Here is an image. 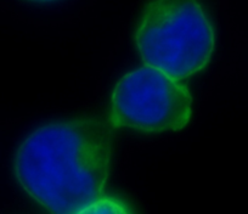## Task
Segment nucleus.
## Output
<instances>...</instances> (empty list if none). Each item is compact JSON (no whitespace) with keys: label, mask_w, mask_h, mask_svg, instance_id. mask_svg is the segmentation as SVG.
Segmentation results:
<instances>
[{"label":"nucleus","mask_w":248,"mask_h":214,"mask_svg":"<svg viewBox=\"0 0 248 214\" xmlns=\"http://www.w3.org/2000/svg\"><path fill=\"white\" fill-rule=\"evenodd\" d=\"M192 117V96L180 79L151 66L133 70L112 89L108 122L141 134L179 132Z\"/></svg>","instance_id":"7ed1b4c3"},{"label":"nucleus","mask_w":248,"mask_h":214,"mask_svg":"<svg viewBox=\"0 0 248 214\" xmlns=\"http://www.w3.org/2000/svg\"><path fill=\"white\" fill-rule=\"evenodd\" d=\"M112 129L109 122L95 116L39 125L16 150V180L47 211L83 213L104 196L113 156Z\"/></svg>","instance_id":"f257e3e1"},{"label":"nucleus","mask_w":248,"mask_h":214,"mask_svg":"<svg viewBox=\"0 0 248 214\" xmlns=\"http://www.w3.org/2000/svg\"><path fill=\"white\" fill-rule=\"evenodd\" d=\"M27 1H31V3H37V4H46V3H54V1H57V0H27Z\"/></svg>","instance_id":"39448f33"},{"label":"nucleus","mask_w":248,"mask_h":214,"mask_svg":"<svg viewBox=\"0 0 248 214\" xmlns=\"http://www.w3.org/2000/svg\"><path fill=\"white\" fill-rule=\"evenodd\" d=\"M90 212H100V213H104V212H108V213H128V212H130V209L127 208V207L124 206V203L117 201V199H105L102 196L101 199H99L94 203L90 204L88 208H85L83 213H90Z\"/></svg>","instance_id":"20e7f679"},{"label":"nucleus","mask_w":248,"mask_h":214,"mask_svg":"<svg viewBox=\"0 0 248 214\" xmlns=\"http://www.w3.org/2000/svg\"><path fill=\"white\" fill-rule=\"evenodd\" d=\"M142 62L176 79L208 67L216 49V30L200 0H150L134 33Z\"/></svg>","instance_id":"f03ea898"}]
</instances>
